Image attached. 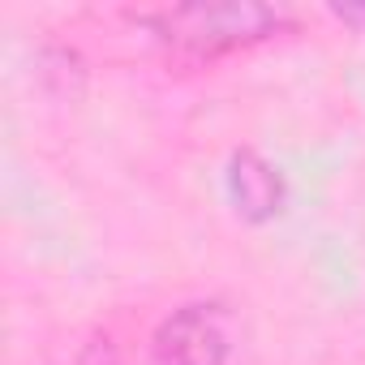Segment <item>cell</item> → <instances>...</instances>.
<instances>
[{"mask_svg":"<svg viewBox=\"0 0 365 365\" xmlns=\"http://www.w3.org/2000/svg\"><path fill=\"white\" fill-rule=\"evenodd\" d=\"M228 318L220 305H185L155 331L159 365H224L228 361Z\"/></svg>","mask_w":365,"mask_h":365,"instance_id":"obj_2","label":"cell"},{"mask_svg":"<svg viewBox=\"0 0 365 365\" xmlns=\"http://www.w3.org/2000/svg\"><path fill=\"white\" fill-rule=\"evenodd\" d=\"M228 198L241 220L267 224L284 211V180L258 150H237L228 159Z\"/></svg>","mask_w":365,"mask_h":365,"instance_id":"obj_3","label":"cell"},{"mask_svg":"<svg viewBox=\"0 0 365 365\" xmlns=\"http://www.w3.org/2000/svg\"><path fill=\"white\" fill-rule=\"evenodd\" d=\"M155 35L190 56H224L284 31V14L254 0H202V5H176L146 18Z\"/></svg>","mask_w":365,"mask_h":365,"instance_id":"obj_1","label":"cell"},{"mask_svg":"<svg viewBox=\"0 0 365 365\" xmlns=\"http://www.w3.org/2000/svg\"><path fill=\"white\" fill-rule=\"evenodd\" d=\"M331 14L344 18V22H352V26H365V5H335Z\"/></svg>","mask_w":365,"mask_h":365,"instance_id":"obj_4","label":"cell"}]
</instances>
